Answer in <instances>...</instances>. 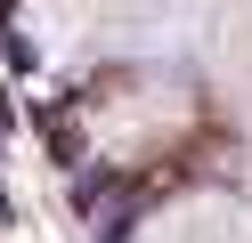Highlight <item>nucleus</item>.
I'll use <instances>...</instances> for the list:
<instances>
[{
    "label": "nucleus",
    "instance_id": "nucleus-1",
    "mask_svg": "<svg viewBox=\"0 0 252 243\" xmlns=\"http://www.w3.org/2000/svg\"><path fill=\"white\" fill-rule=\"evenodd\" d=\"M138 0H25V32L41 57H82V49L122 41Z\"/></svg>",
    "mask_w": 252,
    "mask_h": 243
},
{
    "label": "nucleus",
    "instance_id": "nucleus-2",
    "mask_svg": "<svg viewBox=\"0 0 252 243\" xmlns=\"http://www.w3.org/2000/svg\"><path fill=\"white\" fill-rule=\"evenodd\" d=\"M138 243H252V211L236 203V194H179V203H163L147 227H138Z\"/></svg>",
    "mask_w": 252,
    "mask_h": 243
}]
</instances>
